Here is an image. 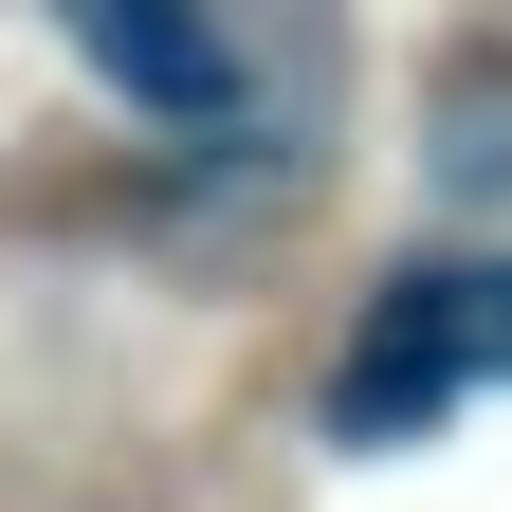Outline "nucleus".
I'll return each mask as SVG.
<instances>
[{"label":"nucleus","mask_w":512,"mask_h":512,"mask_svg":"<svg viewBox=\"0 0 512 512\" xmlns=\"http://www.w3.org/2000/svg\"><path fill=\"white\" fill-rule=\"evenodd\" d=\"M55 19H74V55H92L128 110H165V128L238 110V37L202 19V0H55Z\"/></svg>","instance_id":"2"},{"label":"nucleus","mask_w":512,"mask_h":512,"mask_svg":"<svg viewBox=\"0 0 512 512\" xmlns=\"http://www.w3.org/2000/svg\"><path fill=\"white\" fill-rule=\"evenodd\" d=\"M458 384H512V256L494 275H403L330 384V439H421Z\"/></svg>","instance_id":"1"}]
</instances>
